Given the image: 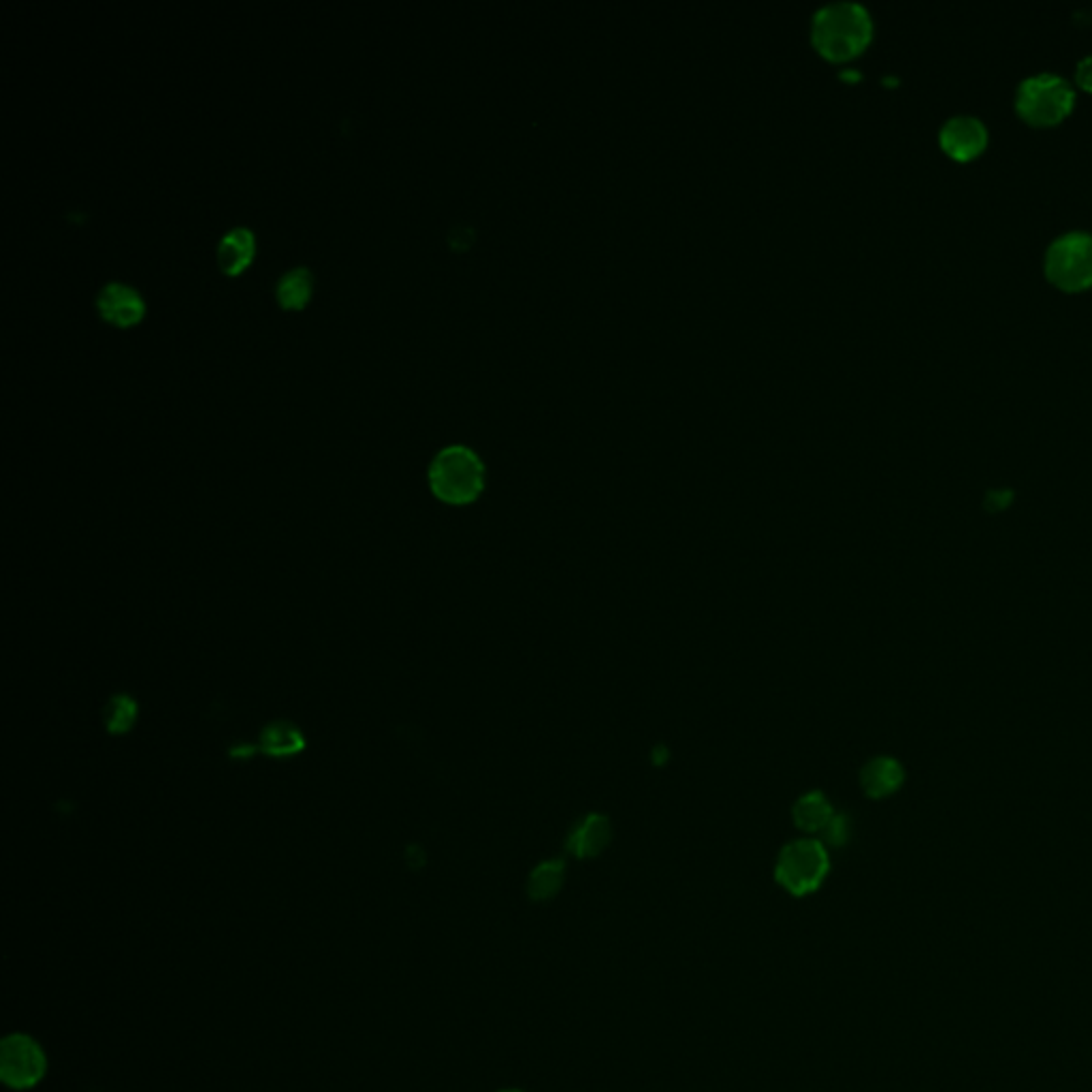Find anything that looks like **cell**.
I'll use <instances>...</instances> for the list:
<instances>
[{"mask_svg": "<svg viewBox=\"0 0 1092 1092\" xmlns=\"http://www.w3.org/2000/svg\"><path fill=\"white\" fill-rule=\"evenodd\" d=\"M830 873V856L819 839H796L787 843L774 866L776 883L794 896L815 892Z\"/></svg>", "mask_w": 1092, "mask_h": 1092, "instance_id": "277c9868", "label": "cell"}, {"mask_svg": "<svg viewBox=\"0 0 1092 1092\" xmlns=\"http://www.w3.org/2000/svg\"><path fill=\"white\" fill-rule=\"evenodd\" d=\"M821 834V843L828 847H841L847 836H849V821L847 817L843 815H832V819L824 826V830L819 832Z\"/></svg>", "mask_w": 1092, "mask_h": 1092, "instance_id": "e0dca14e", "label": "cell"}, {"mask_svg": "<svg viewBox=\"0 0 1092 1092\" xmlns=\"http://www.w3.org/2000/svg\"><path fill=\"white\" fill-rule=\"evenodd\" d=\"M96 310L111 325L128 327L143 317L145 306L135 289L122 282H109L96 295Z\"/></svg>", "mask_w": 1092, "mask_h": 1092, "instance_id": "ba28073f", "label": "cell"}, {"mask_svg": "<svg viewBox=\"0 0 1092 1092\" xmlns=\"http://www.w3.org/2000/svg\"><path fill=\"white\" fill-rule=\"evenodd\" d=\"M502 1092H521V1091H502Z\"/></svg>", "mask_w": 1092, "mask_h": 1092, "instance_id": "d6986e66", "label": "cell"}, {"mask_svg": "<svg viewBox=\"0 0 1092 1092\" xmlns=\"http://www.w3.org/2000/svg\"><path fill=\"white\" fill-rule=\"evenodd\" d=\"M429 487L444 504H472L485 489V465L472 448L461 444L446 446L429 465Z\"/></svg>", "mask_w": 1092, "mask_h": 1092, "instance_id": "7a4b0ae2", "label": "cell"}, {"mask_svg": "<svg viewBox=\"0 0 1092 1092\" xmlns=\"http://www.w3.org/2000/svg\"><path fill=\"white\" fill-rule=\"evenodd\" d=\"M312 295V274L306 267L287 272L276 284V297L282 308L299 310Z\"/></svg>", "mask_w": 1092, "mask_h": 1092, "instance_id": "5bb4252c", "label": "cell"}, {"mask_svg": "<svg viewBox=\"0 0 1092 1092\" xmlns=\"http://www.w3.org/2000/svg\"><path fill=\"white\" fill-rule=\"evenodd\" d=\"M255 255V235L246 227H235L218 244V265L225 274L237 276Z\"/></svg>", "mask_w": 1092, "mask_h": 1092, "instance_id": "30bf717a", "label": "cell"}, {"mask_svg": "<svg viewBox=\"0 0 1092 1092\" xmlns=\"http://www.w3.org/2000/svg\"><path fill=\"white\" fill-rule=\"evenodd\" d=\"M1044 272L1065 293L1092 289V233L1072 231L1057 237L1046 250Z\"/></svg>", "mask_w": 1092, "mask_h": 1092, "instance_id": "5b68a950", "label": "cell"}, {"mask_svg": "<svg viewBox=\"0 0 1092 1092\" xmlns=\"http://www.w3.org/2000/svg\"><path fill=\"white\" fill-rule=\"evenodd\" d=\"M988 128L975 116H954L939 130L943 152L960 163L978 158L988 148Z\"/></svg>", "mask_w": 1092, "mask_h": 1092, "instance_id": "52a82bcc", "label": "cell"}, {"mask_svg": "<svg viewBox=\"0 0 1092 1092\" xmlns=\"http://www.w3.org/2000/svg\"><path fill=\"white\" fill-rule=\"evenodd\" d=\"M135 718H137V705L128 696H116L105 711V722H107V729L111 734L128 732Z\"/></svg>", "mask_w": 1092, "mask_h": 1092, "instance_id": "2e32d148", "label": "cell"}, {"mask_svg": "<svg viewBox=\"0 0 1092 1092\" xmlns=\"http://www.w3.org/2000/svg\"><path fill=\"white\" fill-rule=\"evenodd\" d=\"M1076 81L1082 90L1092 92V53H1089L1087 58H1082L1076 66Z\"/></svg>", "mask_w": 1092, "mask_h": 1092, "instance_id": "ac0fdd59", "label": "cell"}, {"mask_svg": "<svg viewBox=\"0 0 1092 1092\" xmlns=\"http://www.w3.org/2000/svg\"><path fill=\"white\" fill-rule=\"evenodd\" d=\"M901 766L890 759V757H877L873 762H868L860 774V781H862V787L868 796L873 798H879V796H886L890 791H894L901 783Z\"/></svg>", "mask_w": 1092, "mask_h": 1092, "instance_id": "4fadbf2b", "label": "cell"}, {"mask_svg": "<svg viewBox=\"0 0 1092 1092\" xmlns=\"http://www.w3.org/2000/svg\"><path fill=\"white\" fill-rule=\"evenodd\" d=\"M263 751L267 755H293L304 749V736L293 724H272L261 736Z\"/></svg>", "mask_w": 1092, "mask_h": 1092, "instance_id": "9a60e30c", "label": "cell"}, {"mask_svg": "<svg viewBox=\"0 0 1092 1092\" xmlns=\"http://www.w3.org/2000/svg\"><path fill=\"white\" fill-rule=\"evenodd\" d=\"M873 36V19L858 2H830L813 15L811 39L828 60L841 62L858 56Z\"/></svg>", "mask_w": 1092, "mask_h": 1092, "instance_id": "6da1fadb", "label": "cell"}, {"mask_svg": "<svg viewBox=\"0 0 1092 1092\" xmlns=\"http://www.w3.org/2000/svg\"><path fill=\"white\" fill-rule=\"evenodd\" d=\"M611 836H613L611 819L602 813H591V815H585L570 830L566 847L574 858H581V860L596 858L609 847Z\"/></svg>", "mask_w": 1092, "mask_h": 1092, "instance_id": "9c48e42d", "label": "cell"}, {"mask_svg": "<svg viewBox=\"0 0 1092 1092\" xmlns=\"http://www.w3.org/2000/svg\"><path fill=\"white\" fill-rule=\"evenodd\" d=\"M566 881V864L562 860H547L538 864L527 879V894L536 903L551 901L559 894Z\"/></svg>", "mask_w": 1092, "mask_h": 1092, "instance_id": "7c38bea8", "label": "cell"}, {"mask_svg": "<svg viewBox=\"0 0 1092 1092\" xmlns=\"http://www.w3.org/2000/svg\"><path fill=\"white\" fill-rule=\"evenodd\" d=\"M832 815L834 811L830 800L817 789L802 794L791 809V819L796 828L802 832H821L824 826L832 819Z\"/></svg>", "mask_w": 1092, "mask_h": 1092, "instance_id": "8fae6325", "label": "cell"}, {"mask_svg": "<svg viewBox=\"0 0 1092 1092\" xmlns=\"http://www.w3.org/2000/svg\"><path fill=\"white\" fill-rule=\"evenodd\" d=\"M45 1055L26 1035H11L0 1046V1078L11 1089H32L45 1076Z\"/></svg>", "mask_w": 1092, "mask_h": 1092, "instance_id": "8992f818", "label": "cell"}, {"mask_svg": "<svg viewBox=\"0 0 1092 1092\" xmlns=\"http://www.w3.org/2000/svg\"><path fill=\"white\" fill-rule=\"evenodd\" d=\"M1076 105L1072 83L1055 73L1027 77L1016 92V111L1031 126H1055L1063 122Z\"/></svg>", "mask_w": 1092, "mask_h": 1092, "instance_id": "3957f363", "label": "cell"}]
</instances>
